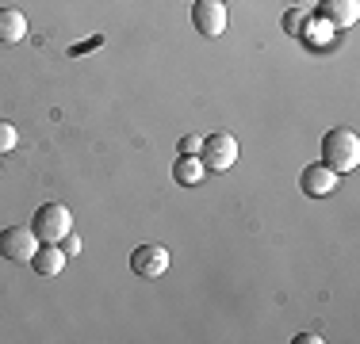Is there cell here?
Here are the masks:
<instances>
[{"instance_id":"obj_1","label":"cell","mask_w":360,"mask_h":344,"mask_svg":"<svg viewBox=\"0 0 360 344\" xmlns=\"http://www.w3.org/2000/svg\"><path fill=\"white\" fill-rule=\"evenodd\" d=\"M322 165L333 168L341 176V172H353L360 165V138L356 131H349V126H333V131H326L322 138Z\"/></svg>"},{"instance_id":"obj_2","label":"cell","mask_w":360,"mask_h":344,"mask_svg":"<svg viewBox=\"0 0 360 344\" xmlns=\"http://www.w3.org/2000/svg\"><path fill=\"white\" fill-rule=\"evenodd\" d=\"M31 230L39 234L42 245H62L65 234H73V214L65 203H42L31 218Z\"/></svg>"},{"instance_id":"obj_3","label":"cell","mask_w":360,"mask_h":344,"mask_svg":"<svg viewBox=\"0 0 360 344\" xmlns=\"http://www.w3.org/2000/svg\"><path fill=\"white\" fill-rule=\"evenodd\" d=\"M200 161H203V168H207V172H226V168L238 161V138H234V134H226V131L203 138Z\"/></svg>"},{"instance_id":"obj_4","label":"cell","mask_w":360,"mask_h":344,"mask_svg":"<svg viewBox=\"0 0 360 344\" xmlns=\"http://www.w3.org/2000/svg\"><path fill=\"white\" fill-rule=\"evenodd\" d=\"M39 249V234L31 226H8L0 230V256H8L12 264H31Z\"/></svg>"},{"instance_id":"obj_5","label":"cell","mask_w":360,"mask_h":344,"mask_svg":"<svg viewBox=\"0 0 360 344\" xmlns=\"http://www.w3.org/2000/svg\"><path fill=\"white\" fill-rule=\"evenodd\" d=\"M192 23L203 39H219V34L226 31V4H222V0H195Z\"/></svg>"},{"instance_id":"obj_6","label":"cell","mask_w":360,"mask_h":344,"mask_svg":"<svg viewBox=\"0 0 360 344\" xmlns=\"http://www.w3.org/2000/svg\"><path fill=\"white\" fill-rule=\"evenodd\" d=\"M131 272L142 275V279H158V275L169 272V249L165 245H139L131 253Z\"/></svg>"},{"instance_id":"obj_7","label":"cell","mask_w":360,"mask_h":344,"mask_svg":"<svg viewBox=\"0 0 360 344\" xmlns=\"http://www.w3.org/2000/svg\"><path fill=\"white\" fill-rule=\"evenodd\" d=\"M319 20L330 31H345L360 20V0H322L319 4Z\"/></svg>"},{"instance_id":"obj_8","label":"cell","mask_w":360,"mask_h":344,"mask_svg":"<svg viewBox=\"0 0 360 344\" xmlns=\"http://www.w3.org/2000/svg\"><path fill=\"white\" fill-rule=\"evenodd\" d=\"M338 172L333 168H326V165H307L303 168V176H299V187H303L307 195H330V192H338Z\"/></svg>"},{"instance_id":"obj_9","label":"cell","mask_w":360,"mask_h":344,"mask_svg":"<svg viewBox=\"0 0 360 344\" xmlns=\"http://www.w3.org/2000/svg\"><path fill=\"white\" fill-rule=\"evenodd\" d=\"M65 260H70V256L62 253V245H39L35 256H31V268L39 275H50V279H54V275H62Z\"/></svg>"},{"instance_id":"obj_10","label":"cell","mask_w":360,"mask_h":344,"mask_svg":"<svg viewBox=\"0 0 360 344\" xmlns=\"http://www.w3.org/2000/svg\"><path fill=\"white\" fill-rule=\"evenodd\" d=\"M27 39V15L20 8H0V42L12 46V42Z\"/></svg>"},{"instance_id":"obj_11","label":"cell","mask_w":360,"mask_h":344,"mask_svg":"<svg viewBox=\"0 0 360 344\" xmlns=\"http://www.w3.org/2000/svg\"><path fill=\"white\" fill-rule=\"evenodd\" d=\"M203 161L200 157H176V165H173V180L176 184H200L203 180Z\"/></svg>"},{"instance_id":"obj_12","label":"cell","mask_w":360,"mask_h":344,"mask_svg":"<svg viewBox=\"0 0 360 344\" xmlns=\"http://www.w3.org/2000/svg\"><path fill=\"white\" fill-rule=\"evenodd\" d=\"M307 23H311V12H303V8H291V12L284 15V31L288 34H303Z\"/></svg>"},{"instance_id":"obj_13","label":"cell","mask_w":360,"mask_h":344,"mask_svg":"<svg viewBox=\"0 0 360 344\" xmlns=\"http://www.w3.org/2000/svg\"><path fill=\"white\" fill-rule=\"evenodd\" d=\"M15 142H20V134H15V126L8 123V119H0V153H12Z\"/></svg>"},{"instance_id":"obj_14","label":"cell","mask_w":360,"mask_h":344,"mask_svg":"<svg viewBox=\"0 0 360 344\" xmlns=\"http://www.w3.org/2000/svg\"><path fill=\"white\" fill-rule=\"evenodd\" d=\"M180 157H200V150H203V138L200 134H188V138H180Z\"/></svg>"},{"instance_id":"obj_15","label":"cell","mask_w":360,"mask_h":344,"mask_svg":"<svg viewBox=\"0 0 360 344\" xmlns=\"http://www.w3.org/2000/svg\"><path fill=\"white\" fill-rule=\"evenodd\" d=\"M62 245H65V249H62L65 256H77V253H81V241H77L73 234H65V241H62Z\"/></svg>"},{"instance_id":"obj_16","label":"cell","mask_w":360,"mask_h":344,"mask_svg":"<svg viewBox=\"0 0 360 344\" xmlns=\"http://www.w3.org/2000/svg\"><path fill=\"white\" fill-rule=\"evenodd\" d=\"M322 337H314V333H299V337H295V344H319Z\"/></svg>"},{"instance_id":"obj_17","label":"cell","mask_w":360,"mask_h":344,"mask_svg":"<svg viewBox=\"0 0 360 344\" xmlns=\"http://www.w3.org/2000/svg\"><path fill=\"white\" fill-rule=\"evenodd\" d=\"M288 4H295V0H288Z\"/></svg>"},{"instance_id":"obj_18","label":"cell","mask_w":360,"mask_h":344,"mask_svg":"<svg viewBox=\"0 0 360 344\" xmlns=\"http://www.w3.org/2000/svg\"><path fill=\"white\" fill-rule=\"evenodd\" d=\"M192 4H195V0H192Z\"/></svg>"}]
</instances>
